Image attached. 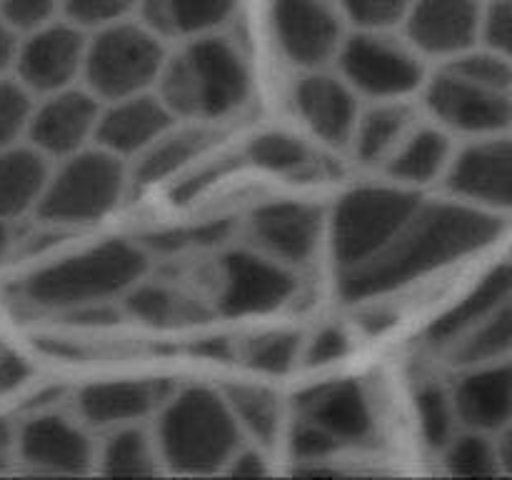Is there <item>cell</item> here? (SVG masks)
Listing matches in <instances>:
<instances>
[{
	"mask_svg": "<svg viewBox=\"0 0 512 480\" xmlns=\"http://www.w3.org/2000/svg\"><path fill=\"white\" fill-rule=\"evenodd\" d=\"M335 60L340 65V78L355 93L373 100L405 98L425 80L418 53L388 33L358 30L343 40Z\"/></svg>",
	"mask_w": 512,
	"mask_h": 480,
	"instance_id": "obj_8",
	"label": "cell"
},
{
	"mask_svg": "<svg viewBox=\"0 0 512 480\" xmlns=\"http://www.w3.org/2000/svg\"><path fill=\"white\" fill-rule=\"evenodd\" d=\"M8 245H10L8 223H3V220H0V260H3L5 253H8Z\"/></svg>",
	"mask_w": 512,
	"mask_h": 480,
	"instance_id": "obj_51",
	"label": "cell"
},
{
	"mask_svg": "<svg viewBox=\"0 0 512 480\" xmlns=\"http://www.w3.org/2000/svg\"><path fill=\"white\" fill-rule=\"evenodd\" d=\"M298 408L300 418L323 428L340 445L363 443L373 435V413H370L368 395L353 380H340V383L305 390L298 398Z\"/></svg>",
	"mask_w": 512,
	"mask_h": 480,
	"instance_id": "obj_21",
	"label": "cell"
},
{
	"mask_svg": "<svg viewBox=\"0 0 512 480\" xmlns=\"http://www.w3.org/2000/svg\"><path fill=\"white\" fill-rule=\"evenodd\" d=\"M410 118H413L410 108L398 100H378L375 108L358 115L353 140L360 163H385L410 133Z\"/></svg>",
	"mask_w": 512,
	"mask_h": 480,
	"instance_id": "obj_27",
	"label": "cell"
},
{
	"mask_svg": "<svg viewBox=\"0 0 512 480\" xmlns=\"http://www.w3.org/2000/svg\"><path fill=\"white\" fill-rule=\"evenodd\" d=\"M453 398L455 418L468 430L498 433L512 418V370L505 360L478 365L458 383Z\"/></svg>",
	"mask_w": 512,
	"mask_h": 480,
	"instance_id": "obj_20",
	"label": "cell"
},
{
	"mask_svg": "<svg viewBox=\"0 0 512 480\" xmlns=\"http://www.w3.org/2000/svg\"><path fill=\"white\" fill-rule=\"evenodd\" d=\"M420 203L423 198L405 188H358L343 195L330 225L340 273L375 258L413 218Z\"/></svg>",
	"mask_w": 512,
	"mask_h": 480,
	"instance_id": "obj_7",
	"label": "cell"
},
{
	"mask_svg": "<svg viewBox=\"0 0 512 480\" xmlns=\"http://www.w3.org/2000/svg\"><path fill=\"white\" fill-rule=\"evenodd\" d=\"M58 10L60 0H0V20L18 35L53 23Z\"/></svg>",
	"mask_w": 512,
	"mask_h": 480,
	"instance_id": "obj_41",
	"label": "cell"
},
{
	"mask_svg": "<svg viewBox=\"0 0 512 480\" xmlns=\"http://www.w3.org/2000/svg\"><path fill=\"white\" fill-rule=\"evenodd\" d=\"M255 245L280 265H303L318 250L323 238V213L310 203L280 200L250 215Z\"/></svg>",
	"mask_w": 512,
	"mask_h": 480,
	"instance_id": "obj_16",
	"label": "cell"
},
{
	"mask_svg": "<svg viewBox=\"0 0 512 480\" xmlns=\"http://www.w3.org/2000/svg\"><path fill=\"white\" fill-rule=\"evenodd\" d=\"M450 158L453 148L443 130L418 128L410 130L403 143L385 160V170L405 185H425L445 173Z\"/></svg>",
	"mask_w": 512,
	"mask_h": 480,
	"instance_id": "obj_26",
	"label": "cell"
},
{
	"mask_svg": "<svg viewBox=\"0 0 512 480\" xmlns=\"http://www.w3.org/2000/svg\"><path fill=\"white\" fill-rule=\"evenodd\" d=\"M30 368L20 355L15 353H0V395L13 393L15 388L28 380Z\"/></svg>",
	"mask_w": 512,
	"mask_h": 480,
	"instance_id": "obj_45",
	"label": "cell"
},
{
	"mask_svg": "<svg viewBox=\"0 0 512 480\" xmlns=\"http://www.w3.org/2000/svg\"><path fill=\"white\" fill-rule=\"evenodd\" d=\"M215 175H218L215 170H200V173L193 175L190 180H183V183L175 188V198H178L175 203H188V200L198 198V195L203 193L210 183H213Z\"/></svg>",
	"mask_w": 512,
	"mask_h": 480,
	"instance_id": "obj_48",
	"label": "cell"
},
{
	"mask_svg": "<svg viewBox=\"0 0 512 480\" xmlns=\"http://www.w3.org/2000/svg\"><path fill=\"white\" fill-rule=\"evenodd\" d=\"M453 73L463 75V78L473 80V83L488 85L495 90H510L512 88V65L510 55L493 53L488 48H470L465 53L450 58L445 65Z\"/></svg>",
	"mask_w": 512,
	"mask_h": 480,
	"instance_id": "obj_37",
	"label": "cell"
},
{
	"mask_svg": "<svg viewBox=\"0 0 512 480\" xmlns=\"http://www.w3.org/2000/svg\"><path fill=\"white\" fill-rule=\"evenodd\" d=\"M238 0H138L140 23L158 38H198L215 33L230 15Z\"/></svg>",
	"mask_w": 512,
	"mask_h": 480,
	"instance_id": "obj_23",
	"label": "cell"
},
{
	"mask_svg": "<svg viewBox=\"0 0 512 480\" xmlns=\"http://www.w3.org/2000/svg\"><path fill=\"white\" fill-rule=\"evenodd\" d=\"M138 8V0H60V13L80 30L105 28L128 18Z\"/></svg>",
	"mask_w": 512,
	"mask_h": 480,
	"instance_id": "obj_40",
	"label": "cell"
},
{
	"mask_svg": "<svg viewBox=\"0 0 512 480\" xmlns=\"http://www.w3.org/2000/svg\"><path fill=\"white\" fill-rule=\"evenodd\" d=\"M343 445L333 438L330 433H325L323 428H318L310 420L300 418L293 425V433H290V450L298 460L303 463H320V460L330 458L335 450H340Z\"/></svg>",
	"mask_w": 512,
	"mask_h": 480,
	"instance_id": "obj_43",
	"label": "cell"
},
{
	"mask_svg": "<svg viewBox=\"0 0 512 480\" xmlns=\"http://www.w3.org/2000/svg\"><path fill=\"white\" fill-rule=\"evenodd\" d=\"M293 293L295 278L288 265L248 250H235L223 258V288L218 305L225 315L270 313Z\"/></svg>",
	"mask_w": 512,
	"mask_h": 480,
	"instance_id": "obj_15",
	"label": "cell"
},
{
	"mask_svg": "<svg viewBox=\"0 0 512 480\" xmlns=\"http://www.w3.org/2000/svg\"><path fill=\"white\" fill-rule=\"evenodd\" d=\"M425 103L435 120L465 135H503L512 123L510 90H495L473 83L443 68L425 88Z\"/></svg>",
	"mask_w": 512,
	"mask_h": 480,
	"instance_id": "obj_9",
	"label": "cell"
},
{
	"mask_svg": "<svg viewBox=\"0 0 512 480\" xmlns=\"http://www.w3.org/2000/svg\"><path fill=\"white\" fill-rule=\"evenodd\" d=\"M148 253L128 240H108L95 248L28 275L23 295L30 305L70 313L93 303H108L140 283Z\"/></svg>",
	"mask_w": 512,
	"mask_h": 480,
	"instance_id": "obj_3",
	"label": "cell"
},
{
	"mask_svg": "<svg viewBox=\"0 0 512 480\" xmlns=\"http://www.w3.org/2000/svg\"><path fill=\"white\" fill-rule=\"evenodd\" d=\"M340 18L355 25V30L388 33L403 25L410 0H333Z\"/></svg>",
	"mask_w": 512,
	"mask_h": 480,
	"instance_id": "obj_38",
	"label": "cell"
},
{
	"mask_svg": "<svg viewBox=\"0 0 512 480\" xmlns=\"http://www.w3.org/2000/svg\"><path fill=\"white\" fill-rule=\"evenodd\" d=\"M13 445H15L13 428H10V423L0 420V468H3L5 460H8V455H10V450H13Z\"/></svg>",
	"mask_w": 512,
	"mask_h": 480,
	"instance_id": "obj_50",
	"label": "cell"
},
{
	"mask_svg": "<svg viewBox=\"0 0 512 480\" xmlns=\"http://www.w3.org/2000/svg\"><path fill=\"white\" fill-rule=\"evenodd\" d=\"M300 353L298 333H263L248 338L243 345V360L260 373H288Z\"/></svg>",
	"mask_w": 512,
	"mask_h": 480,
	"instance_id": "obj_36",
	"label": "cell"
},
{
	"mask_svg": "<svg viewBox=\"0 0 512 480\" xmlns=\"http://www.w3.org/2000/svg\"><path fill=\"white\" fill-rule=\"evenodd\" d=\"M503 233L493 210L468 203H420L413 218L368 263L345 270L340 290L348 300L390 293L450 263L480 253Z\"/></svg>",
	"mask_w": 512,
	"mask_h": 480,
	"instance_id": "obj_1",
	"label": "cell"
},
{
	"mask_svg": "<svg viewBox=\"0 0 512 480\" xmlns=\"http://www.w3.org/2000/svg\"><path fill=\"white\" fill-rule=\"evenodd\" d=\"M238 420L223 395L210 388H188L168 398L155 430L160 463L178 473H215L240 448Z\"/></svg>",
	"mask_w": 512,
	"mask_h": 480,
	"instance_id": "obj_4",
	"label": "cell"
},
{
	"mask_svg": "<svg viewBox=\"0 0 512 480\" xmlns=\"http://www.w3.org/2000/svg\"><path fill=\"white\" fill-rule=\"evenodd\" d=\"M33 93L13 78H0V150L20 143L33 113Z\"/></svg>",
	"mask_w": 512,
	"mask_h": 480,
	"instance_id": "obj_39",
	"label": "cell"
},
{
	"mask_svg": "<svg viewBox=\"0 0 512 480\" xmlns=\"http://www.w3.org/2000/svg\"><path fill=\"white\" fill-rule=\"evenodd\" d=\"M225 468H228V473L240 475V478H253V475H265V460L260 450L238 448Z\"/></svg>",
	"mask_w": 512,
	"mask_h": 480,
	"instance_id": "obj_46",
	"label": "cell"
},
{
	"mask_svg": "<svg viewBox=\"0 0 512 480\" xmlns=\"http://www.w3.org/2000/svg\"><path fill=\"white\" fill-rule=\"evenodd\" d=\"M225 403L238 420L240 430L248 433L263 448L278 440L280 433V403L273 393L253 385H233L225 390Z\"/></svg>",
	"mask_w": 512,
	"mask_h": 480,
	"instance_id": "obj_30",
	"label": "cell"
},
{
	"mask_svg": "<svg viewBox=\"0 0 512 480\" xmlns=\"http://www.w3.org/2000/svg\"><path fill=\"white\" fill-rule=\"evenodd\" d=\"M158 98L175 118L218 120L243 108L250 95L248 60L223 35L190 38L160 70Z\"/></svg>",
	"mask_w": 512,
	"mask_h": 480,
	"instance_id": "obj_2",
	"label": "cell"
},
{
	"mask_svg": "<svg viewBox=\"0 0 512 480\" xmlns=\"http://www.w3.org/2000/svg\"><path fill=\"white\" fill-rule=\"evenodd\" d=\"M50 158L33 145H10L0 150V220L20 218L38 205L50 175Z\"/></svg>",
	"mask_w": 512,
	"mask_h": 480,
	"instance_id": "obj_24",
	"label": "cell"
},
{
	"mask_svg": "<svg viewBox=\"0 0 512 480\" xmlns=\"http://www.w3.org/2000/svg\"><path fill=\"white\" fill-rule=\"evenodd\" d=\"M163 38L133 20H118L98 28L93 40L85 45L83 75L85 90L100 103L148 93L163 70Z\"/></svg>",
	"mask_w": 512,
	"mask_h": 480,
	"instance_id": "obj_5",
	"label": "cell"
},
{
	"mask_svg": "<svg viewBox=\"0 0 512 480\" xmlns=\"http://www.w3.org/2000/svg\"><path fill=\"white\" fill-rule=\"evenodd\" d=\"M510 290V263L503 260V263H500L498 268L490 270V273L475 285V290H470L455 308H450L448 313L440 315V318L430 325V343L438 345V348H448L453 340H458L460 335L468 333L470 328H475V325L483 323L485 318H490L495 310H500L505 303H510Z\"/></svg>",
	"mask_w": 512,
	"mask_h": 480,
	"instance_id": "obj_25",
	"label": "cell"
},
{
	"mask_svg": "<svg viewBox=\"0 0 512 480\" xmlns=\"http://www.w3.org/2000/svg\"><path fill=\"white\" fill-rule=\"evenodd\" d=\"M350 343L348 335L340 328H323L313 340H310L308 348V363L310 365H325L340 360L348 353Z\"/></svg>",
	"mask_w": 512,
	"mask_h": 480,
	"instance_id": "obj_44",
	"label": "cell"
},
{
	"mask_svg": "<svg viewBox=\"0 0 512 480\" xmlns=\"http://www.w3.org/2000/svg\"><path fill=\"white\" fill-rule=\"evenodd\" d=\"M208 138L210 135L200 128H175L173 125L168 133L150 143L143 153L135 155L138 160H135L133 178L140 185H153L170 178L203 153Z\"/></svg>",
	"mask_w": 512,
	"mask_h": 480,
	"instance_id": "obj_28",
	"label": "cell"
},
{
	"mask_svg": "<svg viewBox=\"0 0 512 480\" xmlns=\"http://www.w3.org/2000/svg\"><path fill=\"white\" fill-rule=\"evenodd\" d=\"M245 153H248L250 163L273 170V173H298V170L308 168L313 160V153L303 140L290 133H280V130L255 135Z\"/></svg>",
	"mask_w": 512,
	"mask_h": 480,
	"instance_id": "obj_33",
	"label": "cell"
},
{
	"mask_svg": "<svg viewBox=\"0 0 512 480\" xmlns=\"http://www.w3.org/2000/svg\"><path fill=\"white\" fill-rule=\"evenodd\" d=\"M480 0H410L405 35L415 53L455 58L478 45Z\"/></svg>",
	"mask_w": 512,
	"mask_h": 480,
	"instance_id": "obj_14",
	"label": "cell"
},
{
	"mask_svg": "<svg viewBox=\"0 0 512 480\" xmlns=\"http://www.w3.org/2000/svg\"><path fill=\"white\" fill-rule=\"evenodd\" d=\"M512 348V305L505 303L490 318L470 328L448 345L450 363L478 368V365L500 363Z\"/></svg>",
	"mask_w": 512,
	"mask_h": 480,
	"instance_id": "obj_29",
	"label": "cell"
},
{
	"mask_svg": "<svg viewBox=\"0 0 512 480\" xmlns=\"http://www.w3.org/2000/svg\"><path fill=\"white\" fill-rule=\"evenodd\" d=\"M190 303L180 298L173 290L163 285H140L135 283L125 295V313L138 318L140 323L165 328L178 320H185Z\"/></svg>",
	"mask_w": 512,
	"mask_h": 480,
	"instance_id": "obj_34",
	"label": "cell"
},
{
	"mask_svg": "<svg viewBox=\"0 0 512 480\" xmlns=\"http://www.w3.org/2000/svg\"><path fill=\"white\" fill-rule=\"evenodd\" d=\"M443 453L445 468L453 475L490 478V475L500 473L498 450H495V440H490L488 433H478V430L455 433L443 448Z\"/></svg>",
	"mask_w": 512,
	"mask_h": 480,
	"instance_id": "obj_32",
	"label": "cell"
},
{
	"mask_svg": "<svg viewBox=\"0 0 512 480\" xmlns=\"http://www.w3.org/2000/svg\"><path fill=\"white\" fill-rule=\"evenodd\" d=\"M193 353L200 358L218 360V363H228L235 355V345L228 338H205L200 343L193 345Z\"/></svg>",
	"mask_w": 512,
	"mask_h": 480,
	"instance_id": "obj_47",
	"label": "cell"
},
{
	"mask_svg": "<svg viewBox=\"0 0 512 480\" xmlns=\"http://www.w3.org/2000/svg\"><path fill=\"white\" fill-rule=\"evenodd\" d=\"M355 90L340 75L310 70L295 85V105L300 118L318 135L323 143L333 148H345L353 140L358 123V98Z\"/></svg>",
	"mask_w": 512,
	"mask_h": 480,
	"instance_id": "obj_18",
	"label": "cell"
},
{
	"mask_svg": "<svg viewBox=\"0 0 512 480\" xmlns=\"http://www.w3.org/2000/svg\"><path fill=\"white\" fill-rule=\"evenodd\" d=\"M103 103L85 88H63L33 105L25 138L45 158H68L93 140Z\"/></svg>",
	"mask_w": 512,
	"mask_h": 480,
	"instance_id": "obj_13",
	"label": "cell"
},
{
	"mask_svg": "<svg viewBox=\"0 0 512 480\" xmlns=\"http://www.w3.org/2000/svg\"><path fill=\"white\" fill-rule=\"evenodd\" d=\"M478 43L493 53L510 55L512 48V3L510 0H490L480 10Z\"/></svg>",
	"mask_w": 512,
	"mask_h": 480,
	"instance_id": "obj_42",
	"label": "cell"
},
{
	"mask_svg": "<svg viewBox=\"0 0 512 480\" xmlns=\"http://www.w3.org/2000/svg\"><path fill=\"white\" fill-rule=\"evenodd\" d=\"M415 405H418L420 430H423L425 443L435 450H443L455 435V423H458L453 398L440 385L428 383L415 395Z\"/></svg>",
	"mask_w": 512,
	"mask_h": 480,
	"instance_id": "obj_35",
	"label": "cell"
},
{
	"mask_svg": "<svg viewBox=\"0 0 512 480\" xmlns=\"http://www.w3.org/2000/svg\"><path fill=\"white\" fill-rule=\"evenodd\" d=\"M15 445L23 463L43 473H85L93 460L88 435L53 413L30 418L15 435Z\"/></svg>",
	"mask_w": 512,
	"mask_h": 480,
	"instance_id": "obj_19",
	"label": "cell"
},
{
	"mask_svg": "<svg viewBox=\"0 0 512 480\" xmlns=\"http://www.w3.org/2000/svg\"><path fill=\"white\" fill-rule=\"evenodd\" d=\"M128 183L123 158L100 145H85L50 170L35 213L55 225H80L103 218L118 208Z\"/></svg>",
	"mask_w": 512,
	"mask_h": 480,
	"instance_id": "obj_6",
	"label": "cell"
},
{
	"mask_svg": "<svg viewBox=\"0 0 512 480\" xmlns=\"http://www.w3.org/2000/svg\"><path fill=\"white\" fill-rule=\"evenodd\" d=\"M173 125L175 115L165 108L158 95L148 90L100 108L93 140L118 158H135Z\"/></svg>",
	"mask_w": 512,
	"mask_h": 480,
	"instance_id": "obj_17",
	"label": "cell"
},
{
	"mask_svg": "<svg viewBox=\"0 0 512 480\" xmlns=\"http://www.w3.org/2000/svg\"><path fill=\"white\" fill-rule=\"evenodd\" d=\"M160 455L155 440L145 430L120 425L100 450V468L108 475H153L158 473Z\"/></svg>",
	"mask_w": 512,
	"mask_h": 480,
	"instance_id": "obj_31",
	"label": "cell"
},
{
	"mask_svg": "<svg viewBox=\"0 0 512 480\" xmlns=\"http://www.w3.org/2000/svg\"><path fill=\"white\" fill-rule=\"evenodd\" d=\"M85 45L88 40L78 25L53 20L18 43L13 60L18 75L15 80L33 95H50L55 90L70 88L83 70Z\"/></svg>",
	"mask_w": 512,
	"mask_h": 480,
	"instance_id": "obj_11",
	"label": "cell"
},
{
	"mask_svg": "<svg viewBox=\"0 0 512 480\" xmlns=\"http://www.w3.org/2000/svg\"><path fill=\"white\" fill-rule=\"evenodd\" d=\"M280 50L305 70L325 68L343 45V18L333 0H273Z\"/></svg>",
	"mask_w": 512,
	"mask_h": 480,
	"instance_id": "obj_10",
	"label": "cell"
},
{
	"mask_svg": "<svg viewBox=\"0 0 512 480\" xmlns=\"http://www.w3.org/2000/svg\"><path fill=\"white\" fill-rule=\"evenodd\" d=\"M15 53H18V33H13V30L0 20V78H5L8 70L13 68Z\"/></svg>",
	"mask_w": 512,
	"mask_h": 480,
	"instance_id": "obj_49",
	"label": "cell"
},
{
	"mask_svg": "<svg viewBox=\"0 0 512 480\" xmlns=\"http://www.w3.org/2000/svg\"><path fill=\"white\" fill-rule=\"evenodd\" d=\"M170 385L163 380H113L80 390V415L95 428L133 425L168 400Z\"/></svg>",
	"mask_w": 512,
	"mask_h": 480,
	"instance_id": "obj_22",
	"label": "cell"
},
{
	"mask_svg": "<svg viewBox=\"0 0 512 480\" xmlns=\"http://www.w3.org/2000/svg\"><path fill=\"white\" fill-rule=\"evenodd\" d=\"M445 185L460 203L483 210L512 205V143L508 135H488L450 158Z\"/></svg>",
	"mask_w": 512,
	"mask_h": 480,
	"instance_id": "obj_12",
	"label": "cell"
}]
</instances>
